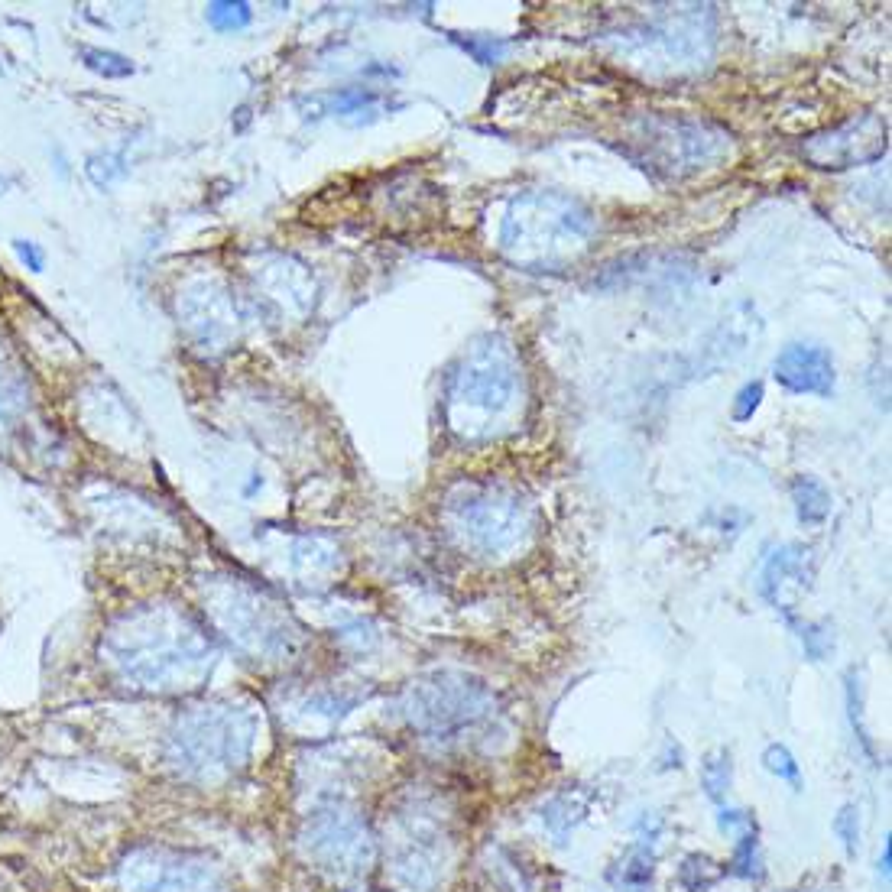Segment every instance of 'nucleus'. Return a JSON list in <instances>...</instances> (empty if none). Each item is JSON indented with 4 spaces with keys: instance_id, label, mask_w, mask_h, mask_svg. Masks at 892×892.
<instances>
[{
    "instance_id": "5",
    "label": "nucleus",
    "mask_w": 892,
    "mask_h": 892,
    "mask_svg": "<svg viewBox=\"0 0 892 892\" xmlns=\"http://www.w3.org/2000/svg\"><path fill=\"white\" fill-rule=\"evenodd\" d=\"M730 867H734V873L743 876V880H763L760 844H756V824L743 828L740 841H737V850H734V860H730Z\"/></svg>"
},
{
    "instance_id": "11",
    "label": "nucleus",
    "mask_w": 892,
    "mask_h": 892,
    "mask_svg": "<svg viewBox=\"0 0 892 892\" xmlns=\"http://www.w3.org/2000/svg\"><path fill=\"white\" fill-rule=\"evenodd\" d=\"M623 880H627V883H649L652 880V860L646 854H636L630 860V867L623 870Z\"/></svg>"
},
{
    "instance_id": "2",
    "label": "nucleus",
    "mask_w": 892,
    "mask_h": 892,
    "mask_svg": "<svg viewBox=\"0 0 892 892\" xmlns=\"http://www.w3.org/2000/svg\"><path fill=\"white\" fill-rule=\"evenodd\" d=\"M863 124H867V121L837 127L831 133H824V137H815V140H811V146H808V159H811V163H818L821 169H847V166L870 163V159L883 156V150H886V133L854 143V137L863 130Z\"/></svg>"
},
{
    "instance_id": "4",
    "label": "nucleus",
    "mask_w": 892,
    "mask_h": 892,
    "mask_svg": "<svg viewBox=\"0 0 892 892\" xmlns=\"http://www.w3.org/2000/svg\"><path fill=\"white\" fill-rule=\"evenodd\" d=\"M701 785L711 802L724 805V798L730 792V753L727 750H717L708 756V763L701 766Z\"/></svg>"
},
{
    "instance_id": "13",
    "label": "nucleus",
    "mask_w": 892,
    "mask_h": 892,
    "mask_svg": "<svg viewBox=\"0 0 892 892\" xmlns=\"http://www.w3.org/2000/svg\"><path fill=\"white\" fill-rule=\"evenodd\" d=\"M880 873L889 876V841L883 844V857H880Z\"/></svg>"
},
{
    "instance_id": "12",
    "label": "nucleus",
    "mask_w": 892,
    "mask_h": 892,
    "mask_svg": "<svg viewBox=\"0 0 892 892\" xmlns=\"http://www.w3.org/2000/svg\"><path fill=\"white\" fill-rule=\"evenodd\" d=\"M13 250H17V257L30 266L33 273H39L43 270V254H39L36 250V244H30V241H13Z\"/></svg>"
},
{
    "instance_id": "8",
    "label": "nucleus",
    "mask_w": 892,
    "mask_h": 892,
    "mask_svg": "<svg viewBox=\"0 0 892 892\" xmlns=\"http://www.w3.org/2000/svg\"><path fill=\"white\" fill-rule=\"evenodd\" d=\"M208 20L215 23L218 30H241V26L250 23V7L247 4H211Z\"/></svg>"
},
{
    "instance_id": "9",
    "label": "nucleus",
    "mask_w": 892,
    "mask_h": 892,
    "mask_svg": "<svg viewBox=\"0 0 892 892\" xmlns=\"http://www.w3.org/2000/svg\"><path fill=\"white\" fill-rule=\"evenodd\" d=\"M85 62L88 69H95L101 75H111V78H121V75H130L133 65L121 56H114V52H101V49H85Z\"/></svg>"
},
{
    "instance_id": "10",
    "label": "nucleus",
    "mask_w": 892,
    "mask_h": 892,
    "mask_svg": "<svg viewBox=\"0 0 892 892\" xmlns=\"http://www.w3.org/2000/svg\"><path fill=\"white\" fill-rule=\"evenodd\" d=\"M760 396H763V386L760 383H750V386H743V393H740V403L734 406V419H750L753 416V409L760 406Z\"/></svg>"
},
{
    "instance_id": "7",
    "label": "nucleus",
    "mask_w": 892,
    "mask_h": 892,
    "mask_svg": "<svg viewBox=\"0 0 892 892\" xmlns=\"http://www.w3.org/2000/svg\"><path fill=\"white\" fill-rule=\"evenodd\" d=\"M834 834L841 837L847 854H857L860 847V811L854 805H844L834 818Z\"/></svg>"
},
{
    "instance_id": "1",
    "label": "nucleus",
    "mask_w": 892,
    "mask_h": 892,
    "mask_svg": "<svg viewBox=\"0 0 892 892\" xmlns=\"http://www.w3.org/2000/svg\"><path fill=\"white\" fill-rule=\"evenodd\" d=\"M776 380L792 393H831L834 386V364L824 348L811 344H789L776 357Z\"/></svg>"
},
{
    "instance_id": "3",
    "label": "nucleus",
    "mask_w": 892,
    "mask_h": 892,
    "mask_svg": "<svg viewBox=\"0 0 892 892\" xmlns=\"http://www.w3.org/2000/svg\"><path fill=\"white\" fill-rule=\"evenodd\" d=\"M795 500H798V516H802L805 523H821L831 510L828 490L811 481V477H798L795 481Z\"/></svg>"
},
{
    "instance_id": "6",
    "label": "nucleus",
    "mask_w": 892,
    "mask_h": 892,
    "mask_svg": "<svg viewBox=\"0 0 892 892\" xmlns=\"http://www.w3.org/2000/svg\"><path fill=\"white\" fill-rule=\"evenodd\" d=\"M763 766H766L776 779L789 782L792 789H802V772H798L795 756H792L789 750H785L782 743H769L766 753H763Z\"/></svg>"
}]
</instances>
